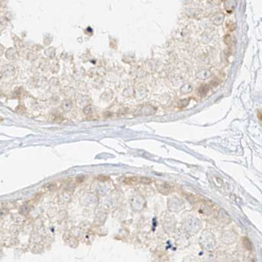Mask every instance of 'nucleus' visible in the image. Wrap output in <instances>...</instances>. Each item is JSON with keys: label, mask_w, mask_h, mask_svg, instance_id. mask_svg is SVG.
Listing matches in <instances>:
<instances>
[{"label": "nucleus", "mask_w": 262, "mask_h": 262, "mask_svg": "<svg viewBox=\"0 0 262 262\" xmlns=\"http://www.w3.org/2000/svg\"><path fill=\"white\" fill-rule=\"evenodd\" d=\"M3 53V47H2V45H0V56Z\"/></svg>", "instance_id": "nucleus-9"}, {"label": "nucleus", "mask_w": 262, "mask_h": 262, "mask_svg": "<svg viewBox=\"0 0 262 262\" xmlns=\"http://www.w3.org/2000/svg\"><path fill=\"white\" fill-rule=\"evenodd\" d=\"M243 244L246 249H248L249 251L253 249V244L250 241V240L247 238V237H244L243 238Z\"/></svg>", "instance_id": "nucleus-4"}, {"label": "nucleus", "mask_w": 262, "mask_h": 262, "mask_svg": "<svg viewBox=\"0 0 262 262\" xmlns=\"http://www.w3.org/2000/svg\"><path fill=\"white\" fill-rule=\"evenodd\" d=\"M138 182L142 183V184H150L152 182V180L150 179V178H149V177H142L138 178Z\"/></svg>", "instance_id": "nucleus-5"}, {"label": "nucleus", "mask_w": 262, "mask_h": 262, "mask_svg": "<svg viewBox=\"0 0 262 262\" xmlns=\"http://www.w3.org/2000/svg\"><path fill=\"white\" fill-rule=\"evenodd\" d=\"M70 106H71V102H69L68 100H66V101L63 102V104H62V107H63V109H64V111H69V110L70 109Z\"/></svg>", "instance_id": "nucleus-6"}, {"label": "nucleus", "mask_w": 262, "mask_h": 262, "mask_svg": "<svg viewBox=\"0 0 262 262\" xmlns=\"http://www.w3.org/2000/svg\"><path fill=\"white\" fill-rule=\"evenodd\" d=\"M6 56H7L8 59L13 60L17 57V52L15 49H9L6 52Z\"/></svg>", "instance_id": "nucleus-3"}, {"label": "nucleus", "mask_w": 262, "mask_h": 262, "mask_svg": "<svg viewBox=\"0 0 262 262\" xmlns=\"http://www.w3.org/2000/svg\"><path fill=\"white\" fill-rule=\"evenodd\" d=\"M1 78H2V73H0V79H1Z\"/></svg>", "instance_id": "nucleus-10"}, {"label": "nucleus", "mask_w": 262, "mask_h": 262, "mask_svg": "<svg viewBox=\"0 0 262 262\" xmlns=\"http://www.w3.org/2000/svg\"><path fill=\"white\" fill-rule=\"evenodd\" d=\"M159 192L162 194H169L173 191V187L168 183H162L157 186Z\"/></svg>", "instance_id": "nucleus-1"}, {"label": "nucleus", "mask_w": 262, "mask_h": 262, "mask_svg": "<svg viewBox=\"0 0 262 262\" xmlns=\"http://www.w3.org/2000/svg\"><path fill=\"white\" fill-rule=\"evenodd\" d=\"M98 179L100 180V181H106V180H108V177H103V176H100V177H98Z\"/></svg>", "instance_id": "nucleus-7"}, {"label": "nucleus", "mask_w": 262, "mask_h": 262, "mask_svg": "<svg viewBox=\"0 0 262 262\" xmlns=\"http://www.w3.org/2000/svg\"><path fill=\"white\" fill-rule=\"evenodd\" d=\"M2 74L6 76H12L15 73V67L12 65H6L2 69Z\"/></svg>", "instance_id": "nucleus-2"}, {"label": "nucleus", "mask_w": 262, "mask_h": 262, "mask_svg": "<svg viewBox=\"0 0 262 262\" xmlns=\"http://www.w3.org/2000/svg\"><path fill=\"white\" fill-rule=\"evenodd\" d=\"M48 188L49 190H53L56 188V185L55 184H52V183H51V184H49V186H48Z\"/></svg>", "instance_id": "nucleus-8"}]
</instances>
